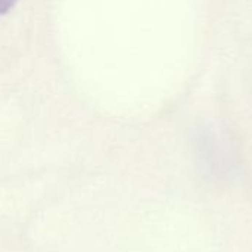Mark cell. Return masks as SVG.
<instances>
[{"label":"cell","mask_w":252,"mask_h":252,"mask_svg":"<svg viewBox=\"0 0 252 252\" xmlns=\"http://www.w3.org/2000/svg\"><path fill=\"white\" fill-rule=\"evenodd\" d=\"M18 0H0V15H6L9 13V10L13 9V6L16 4Z\"/></svg>","instance_id":"cell-1"}]
</instances>
